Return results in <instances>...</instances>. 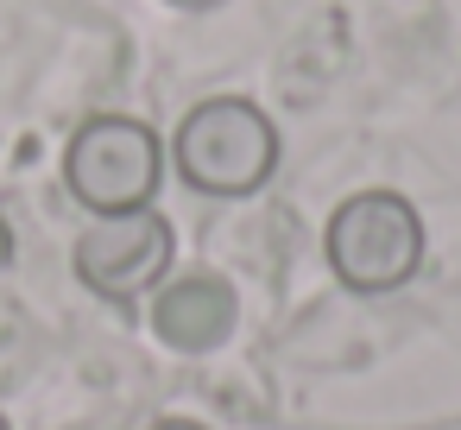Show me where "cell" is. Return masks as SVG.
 I'll list each match as a JSON object with an SVG mask.
<instances>
[{"mask_svg":"<svg viewBox=\"0 0 461 430\" xmlns=\"http://www.w3.org/2000/svg\"><path fill=\"white\" fill-rule=\"evenodd\" d=\"M146 430H209V424H196V417H158V424H146Z\"/></svg>","mask_w":461,"mask_h":430,"instance_id":"obj_6","label":"cell"},{"mask_svg":"<svg viewBox=\"0 0 461 430\" xmlns=\"http://www.w3.org/2000/svg\"><path fill=\"white\" fill-rule=\"evenodd\" d=\"M171 7H190V14H203V7H221V0H171Z\"/></svg>","mask_w":461,"mask_h":430,"instance_id":"obj_8","label":"cell"},{"mask_svg":"<svg viewBox=\"0 0 461 430\" xmlns=\"http://www.w3.org/2000/svg\"><path fill=\"white\" fill-rule=\"evenodd\" d=\"M423 260V222L404 197L392 190H366L348 197L329 222V266L341 285L354 291H392L417 272Z\"/></svg>","mask_w":461,"mask_h":430,"instance_id":"obj_3","label":"cell"},{"mask_svg":"<svg viewBox=\"0 0 461 430\" xmlns=\"http://www.w3.org/2000/svg\"><path fill=\"white\" fill-rule=\"evenodd\" d=\"M171 266V222L158 209H127V215H95L77 241V279L95 297H140L165 279Z\"/></svg>","mask_w":461,"mask_h":430,"instance_id":"obj_4","label":"cell"},{"mask_svg":"<svg viewBox=\"0 0 461 430\" xmlns=\"http://www.w3.org/2000/svg\"><path fill=\"white\" fill-rule=\"evenodd\" d=\"M7 260H14V228H7V215H0V272H7Z\"/></svg>","mask_w":461,"mask_h":430,"instance_id":"obj_7","label":"cell"},{"mask_svg":"<svg viewBox=\"0 0 461 430\" xmlns=\"http://www.w3.org/2000/svg\"><path fill=\"white\" fill-rule=\"evenodd\" d=\"M0 430H7V417H0Z\"/></svg>","mask_w":461,"mask_h":430,"instance_id":"obj_9","label":"cell"},{"mask_svg":"<svg viewBox=\"0 0 461 430\" xmlns=\"http://www.w3.org/2000/svg\"><path fill=\"white\" fill-rule=\"evenodd\" d=\"M158 133L133 114H95L77 127L70 152H64V184L83 209L95 215H127L146 209L158 190Z\"/></svg>","mask_w":461,"mask_h":430,"instance_id":"obj_2","label":"cell"},{"mask_svg":"<svg viewBox=\"0 0 461 430\" xmlns=\"http://www.w3.org/2000/svg\"><path fill=\"white\" fill-rule=\"evenodd\" d=\"M272 165H278V133L240 96H215L190 108L177 127V171L203 197H247L272 178Z\"/></svg>","mask_w":461,"mask_h":430,"instance_id":"obj_1","label":"cell"},{"mask_svg":"<svg viewBox=\"0 0 461 430\" xmlns=\"http://www.w3.org/2000/svg\"><path fill=\"white\" fill-rule=\"evenodd\" d=\"M152 329H158V342H171L184 354L221 348L228 329H234V291H228V279H215V272L171 279L158 291V304H152Z\"/></svg>","mask_w":461,"mask_h":430,"instance_id":"obj_5","label":"cell"}]
</instances>
